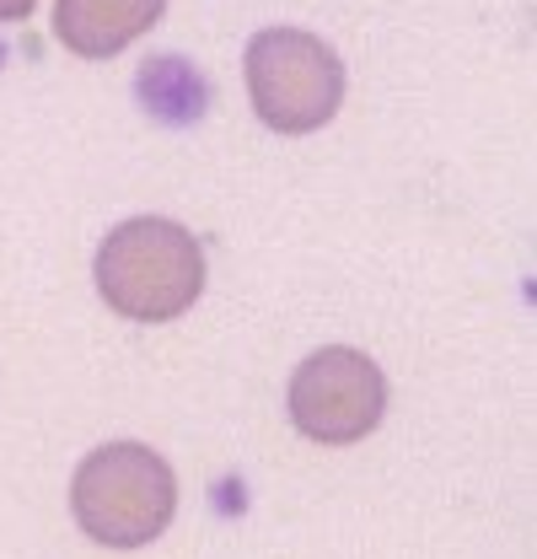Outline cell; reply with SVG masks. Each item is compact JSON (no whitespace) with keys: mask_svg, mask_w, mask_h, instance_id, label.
I'll list each match as a JSON object with an SVG mask.
<instances>
[{"mask_svg":"<svg viewBox=\"0 0 537 559\" xmlns=\"http://www.w3.org/2000/svg\"><path fill=\"white\" fill-rule=\"evenodd\" d=\"M97 290L134 323L183 318L204 296V248L167 215H134L97 248Z\"/></svg>","mask_w":537,"mask_h":559,"instance_id":"1","label":"cell"},{"mask_svg":"<svg viewBox=\"0 0 537 559\" xmlns=\"http://www.w3.org/2000/svg\"><path fill=\"white\" fill-rule=\"evenodd\" d=\"M70 511L86 538L108 549H145L178 511V479L162 452L140 441H108L75 468Z\"/></svg>","mask_w":537,"mask_h":559,"instance_id":"2","label":"cell"},{"mask_svg":"<svg viewBox=\"0 0 537 559\" xmlns=\"http://www.w3.org/2000/svg\"><path fill=\"white\" fill-rule=\"evenodd\" d=\"M242 70H248L253 114L274 135H312L344 103V66L334 44H323L307 27H264L248 44Z\"/></svg>","mask_w":537,"mask_h":559,"instance_id":"3","label":"cell"},{"mask_svg":"<svg viewBox=\"0 0 537 559\" xmlns=\"http://www.w3.org/2000/svg\"><path fill=\"white\" fill-rule=\"evenodd\" d=\"M285 409L307 441L349 447V441L371 436L387 415V377L366 349L323 345L290 371Z\"/></svg>","mask_w":537,"mask_h":559,"instance_id":"4","label":"cell"},{"mask_svg":"<svg viewBox=\"0 0 537 559\" xmlns=\"http://www.w3.org/2000/svg\"><path fill=\"white\" fill-rule=\"evenodd\" d=\"M167 0H55V27L70 55L108 60L162 22Z\"/></svg>","mask_w":537,"mask_h":559,"instance_id":"5","label":"cell"},{"mask_svg":"<svg viewBox=\"0 0 537 559\" xmlns=\"http://www.w3.org/2000/svg\"><path fill=\"white\" fill-rule=\"evenodd\" d=\"M134 92H140L145 114L162 119V124H194L210 108V81L189 60H178V55L145 60L140 75H134Z\"/></svg>","mask_w":537,"mask_h":559,"instance_id":"6","label":"cell"},{"mask_svg":"<svg viewBox=\"0 0 537 559\" xmlns=\"http://www.w3.org/2000/svg\"><path fill=\"white\" fill-rule=\"evenodd\" d=\"M33 11V0H0V22H22Z\"/></svg>","mask_w":537,"mask_h":559,"instance_id":"7","label":"cell"}]
</instances>
